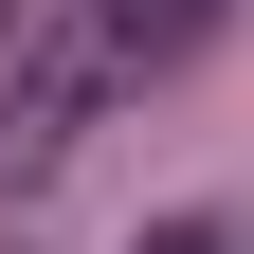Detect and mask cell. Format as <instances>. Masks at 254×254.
<instances>
[{"mask_svg": "<svg viewBox=\"0 0 254 254\" xmlns=\"http://www.w3.org/2000/svg\"><path fill=\"white\" fill-rule=\"evenodd\" d=\"M145 254H218V236H200V218H164V236H145Z\"/></svg>", "mask_w": 254, "mask_h": 254, "instance_id": "cell-2", "label": "cell"}, {"mask_svg": "<svg viewBox=\"0 0 254 254\" xmlns=\"http://www.w3.org/2000/svg\"><path fill=\"white\" fill-rule=\"evenodd\" d=\"M236 0H91V37H109V73H164V55H200Z\"/></svg>", "mask_w": 254, "mask_h": 254, "instance_id": "cell-1", "label": "cell"}]
</instances>
